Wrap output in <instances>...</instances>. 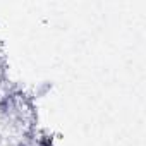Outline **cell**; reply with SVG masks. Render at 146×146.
Masks as SVG:
<instances>
[{"label": "cell", "instance_id": "1", "mask_svg": "<svg viewBox=\"0 0 146 146\" xmlns=\"http://www.w3.org/2000/svg\"><path fill=\"white\" fill-rule=\"evenodd\" d=\"M19 146H28V144H26V143H21V144H19Z\"/></svg>", "mask_w": 146, "mask_h": 146}]
</instances>
